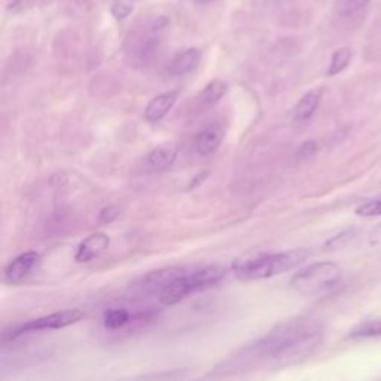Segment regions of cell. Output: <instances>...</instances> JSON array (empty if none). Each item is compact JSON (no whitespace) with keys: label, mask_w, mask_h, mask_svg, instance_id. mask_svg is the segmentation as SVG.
I'll return each instance as SVG.
<instances>
[{"label":"cell","mask_w":381,"mask_h":381,"mask_svg":"<svg viewBox=\"0 0 381 381\" xmlns=\"http://www.w3.org/2000/svg\"><path fill=\"white\" fill-rule=\"evenodd\" d=\"M227 91H228L227 82L215 79L209 82L206 88L200 92V99L206 106H215L222 100V97H224Z\"/></svg>","instance_id":"obj_15"},{"label":"cell","mask_w":381,"mask_h":381,"mask_svg":"<svg viewBox=\"0 0 381 381\" xmlns=\"http://www.w3.org/2000/svg\"><path fill=\"white\" fill-rule=\"evenodd\" d=\"M369 3V0H346V8L350 13H355V10H359L365 8Z\"/></svg>","instance_id":"obj_23"},{"label":"cell","mask_w":381,"mask_h":381,"mask_svg":"<svg viewBox=\"0 0 381 381\" xmlns=\"http://www.w3.org/2000/svg\"><path fill=\"white\" fill-rule=\"evenodd\" d=\"M197 2H200V3H209V2H213V0H197Z\"/></svg>","instance_id":"obj_26"},{"label":"cell","mask_w":381,"mask_h":381,"mask_svg":"<svg viewBox=\"0 0 381 381\" xmlns=\"http://www.w3.org/2000/svg\"><path fill=\"white\" fill-rule=\"evenodd\" d=\"M209 176V172H203V173H198L194 179H193V182H190L189 185V189H195L198 185L203 184L206 181V177Z\"/></svg>","instance_id":"obj_24"},{"label":"cell","mask_w":381,"mask_h":381,"mask_svg":"<svg viewBox=\"0 0 381 381\" xmlns=\"http://www.w3.org/2000/svg\"><path fill=\"white\" fill-rule=\"evenodd\" d=\"M133 10V6L125 5V3H115L112 6V15L116 19H124L130 15V13Z\"/></svg>","instance_id":"obj_22"},{"label":"cell","mask_w":381,"mask_h":381,"mask_svg":"<svg viewBox=\"0 0 381 381\" xmlns=\"http://www.w3.org/2000/svg\"><path fill=\"white\" fill-rule=\"evenodd\" d=\"M177 91H170V92H164L160 94L158 97L152 99L149 103H147L146 109H145V118L151 122H156L163 120L164 116L172 111L177 100Z\"/></svg>","instance_id":"obj_9"},{"label":"cell","mask_w":381,"mask_h":381,"mask_svg":"<svg viewBox=\"0 0 381 381\" xmlns=\"http://www.w3.org/2000/svg\"><path fill=\"white\" fill-rule=\"evenodd\" d=\"M201 60V52L195 48H189L182 51L181 54H177L168 65V73L172 76H184L188 73L194 72Z\"/></svg>","instance_id":"obj_10"},{"label":"cell","mask_w":381,"mask_h":381,"mask_svg":"<svg viewBox=\"0 0 381 381\" xmlns=\"http://www.w3.org/2000/svg\"><path fill=\"white\" fill-rule=\"evenodd\" d=\"M322 99V90H311L307 92L305 95H302V99L296 103L295 111H293V120L296 122H302L310 120L313 113L316 112V109L319 108V103Z\"/></svg>","instance_id":"obj_13"},{"label":"cell","mask_w":381,"mask_h":381,"mask_svg":"<svg viewBox=\"0 0 381 381\" xmlns=\"http://www.w3.org/2000/svg\"><path fill=\"white\" fill-rule=\"evenodd\" d=\"M118 216H120V209L115 206H108L100 211L99 220L102 222V224H111V222H113L115 219H118Z\"/></svg>","instance_id":"obj_21"},{"label":"cell","mask_w":381,"mask_h":381,"mask_svg":"<svg viewBox=\"0 0 381 381\" xmlns=\"http://www.w3.org/2000/svg\"><path fill=\"white\" fill-rule=\"evenodd\" d=\"M109 236H106L104 232H95V234H91L88 238L83 240L78 250L75 259L78 262H90L94 258H97L102 252L109 248Z\"/></svg>","instance_id":"obj_7"},{"label":"cell","mask_w":381,"mask_h":381,"mask_svg":"<svg viewBox=\"0 0 381 381\" xmlns=\"http://www.w3.org/2000/svg\"><path fill=\"white\" fill-rule=\"evenodd\" d=\"M317 152V145L314 140H307L305 143H302V146L300 147V151H298V160L301 161H305V160H309V158H311L313 155H316Z\"/></svg>","instance_id":"obj_20"},{"label":"cell","mask_w":381,"mask_h":381,"mask_svg":"<svg viewBox=\"0 0 381 381\" xmlns=\"http://www.w3.org/2000/svg\"><path fill=\"white\" fill-rule=\"evenodd\" d=\"M310 257L307 249H292L280 253H252L232 264V271L240 280H261L279 276L301 266Z\"/></svg>","instance_id":"obj_2"},{"label":"cell","mask_w":381,"mask_h":381,"mask_svg":"<svg viewBox=\"0 0 381 381\" xmlns=\"http://www.w3.org/2000/svg\"><path fill=\"white\" fill-rule=\"evenodd\" d=\"M356 213L361 216H366V218L381 215V198L366 201V203H364L362 206H359L356 209Z\"/></svg>","instance_id":"obj_19"},{"label":"cell","mask_w":381,"mask_h":381,"mask_svg":"<svg viewBox=\"0 0 381 381\" xmlns=\"http://www.w3.org/2000/svg\"><path fill=\"white\" fill-rule=\"evenodd\" d=\"M146 161L156 170H164V168H168L176 161V151L172 149V147L158 146L147 154Z\"/></svg>","instance_id":"obj_14"},{"label":"cell","mask_w":381,"mask_h":381,"mask_svg":"<svg viewBox=\"0 0 381 381\" xmlns=\"http://www.w3.org/2000/svg\"><path fill=\"white\" fill-rule=\"evenodd\" d=\"M39 255L36 252L21 253L5 270V280L9 284H18L27 279L29 274L38 266Z\"/></svg>","instance_id":"obj_5"},{"label":"cell","mask_w":381,"mask_h":381,"mask_svg":"<svg viewBox=\"0 0 381 381\" xmlns=\"http://www.w3.org/2000/svg\"><path fill=\"white\" fill-rule=\"evenodd\" d=\"M190 293H194L193 282H190L189 273H185L181 277H177L172 283H168L160 292V301L164 305H175L177 302H181Z\"/></svg>","instance_id":"obj_6"},{"label":"cell","mask_w":381,"mask_h":381,"mask_svg":"<svg viewBox=\"0 0 381 381\" xmlns=\"http://www.w3.org/2000/svg\"><path fill=\"white\" fill-rule=\"evenodd\" d=\"M185 273H186L185 268H181V267H168V268L156 270L146 274L142 282V286L146 291L160 293L168 283H172L175 279L181 277Z\"/></svg>","instance_id":"obj_8"},{"label":"cell","mask_w":381,"mask_h":381,"mask_svg":"<svg viewBox=\"0 0 381 381\" xmlns=\"http://www.w3.org/2000/svg\"><path fill=\"white\" fill-rule=\"evenodd\" d=\"M83 317V311L78 309H72V310H65V311H58L49 316L39 317V319L26 322L19 326L10 327L9 331H5L2 335L3 343L8 340H14V338H18L21 335H24L27 332H39V331H49V330H61V327L70 326L73 323L79 322Z\"/></svg>","instance_id":"obj_4"},{"label":"cell","mask_w":381,"mask_h":381,"mask_svg":"<svg viewBox=\"0 0 381 381\" xmlns=\"http://www.w3.org/2000/svg\"><path fill=\"white\" fill-rule=\"evenodd\" d=\"M189 277L193 282L194 292H198L220 283V280L225 277V270L219 266H207L189 273Z\"/></svg>","instance_id":"obj_11"},{"label":"cell","mask_w":381,"mask_h":381,"mask_svg":"<svg viewBox=\"0 0 381 381\" xmlns=\"http://www.w3.org/2000/svg\"><path fill=\"white\" fill-rule=\"evenodd\" d=\"M323 340V327L317 321L284 322L252 347L258 357L279 365H291L313 355Z\"/></svg>","instance_id":"obj_1"},{"label":"cell","mask_w":381,"mask_h":381,"mask_svg":"<svg viewBox=\"0 0 381 381\" xmlns=\"http://www.w3.org/2000/svg\"><path fill=\"white\" fill-rule=\"evenodd\" d=\"M371 243L374 246H381V225L373 232V237H371Z\"/></svg>","instance_id":"obj_25"},{"label":"cell","mask_w":381,"mask_h":381,"mask_svg":"<svg viewBox=\"0 0 381 381\" xmlns=\"http://www.w3.org/2000/svg\"><path fill=\"white\" fill-rule=\"evenodd\" d=\"M343 270L335 262H314L301 268L291 280V286L302 296H317L337 288Z\"/></svg>","instance_id":"obj_3"},{"label":"cell","mask_w":381,"mask_h":381,"mask_svg":"<svg viewBox=\"0 0 381 381\" xmlns=\"http://www.w3.org/2000/svg\"><path fill=\"white\" fill-rule=\"evenodd\" d=\"M352 337L356 338H369V337H381V317L371 321H365L359 323L355 330L350 332Z\"/></svg>","instance_id":"obj_18"},{"label":"cell","mask_w":381,"mask_h":381,"mask_svg":"<svg viewBox=\"0 0 381 381\" xmlns=\"http://www.w3.org/2000/svg\"><path fill=\"white\" fill-rule=\"evenodd\" d=\"M222 139H224V130L220 127H209V129L203 130L197 136L195 151L203 156L210 155L218 149L219 145L222 143Z\"/></svg>","instance_id":"obj_12"},{"label":"cell","mask_w":381,"mask_h":381,"mask_svg":"<svg viewBox=\"0 0 381 381\" xmlns=\"http://www.w3.org/2000/svg\"><path fill=\"white\" fill-rule=\"evenodd\" d=\"M131 314L124 309H112L104 313V326L108 330H120L124 325L130 322Z\"/></svg>","instance_id":"obj_17"},{"label":"cell","mask_w":381,"mask_h":381,"mask_svg":"<svg viewBox=\"0 0 381 381\" xmlns=\"http://www.w3.org/2000/svg\"><path fill=\"white\" fill-rule=\"evenodd\" d=\"M352 60V51L348 48H340L337 49L332 57H331V63L330 67H327V75L330 76H335L338 73H341L347 66L348 63Z\"/></svg>","instance_id":"obj_16"}]
</instances>
